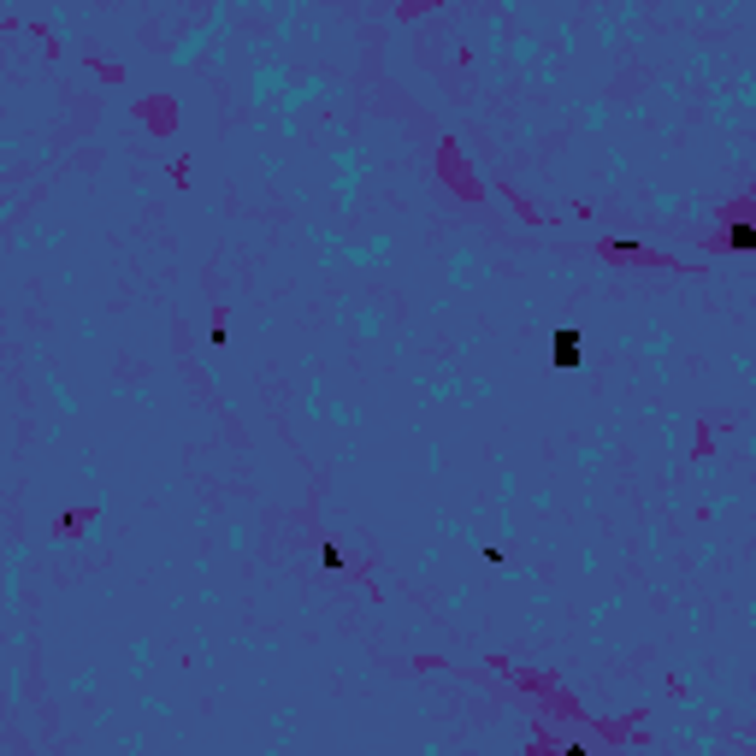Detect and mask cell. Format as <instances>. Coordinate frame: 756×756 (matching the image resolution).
I'll list each match as a JSON object with an SVG mask.
<instances>
[{"label":"cell","instance_id":"cell-1","mask_svg":"<svg viewBox=\"0 0 756 756\" xmlns=\"http://www.w3.org/2000/svg\"><path fill=\"white\" fill-rule=\"evenodd\" d=\"M550 361L562 367V373H574V367L585 361V343H579V331H555V337H550Z\"/></svg>","mask_w":756,"mask_h":756},{"label":"cell","instance_id":"cell-2","mask_svg":"<svg viewBox=\"0 0 756 756\" xmlns=\"http://www.w3.org/2000/svg\"><path fill=\"white\" fill-rule=\"evenodd\" d=\"M727 243H733V249H756V225H733V231H727Z\"/></svg>","mask_w":756,"mask_h":756}]
</instances>
